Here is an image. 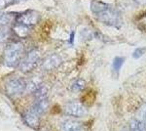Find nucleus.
Returning a JSON list of instances; mask_svg holds the SVG:
<instances>
[{
	"label": "nucleus",
	"instance_id": "nucleus-1",
	"mask_svg": "<svg viewBox=\"0 0 146 131\" xmlns=\"http://www.w3.org/2000/svg\"><path fill=\"white\" fill-rule=\"evenodd\" d=\"M91 11L100 22L109 27L120 28L123 25V19L120 11L110 4L94 0L91 3Z\"/></svg>",
	"mask_w": 146,
	"mask_h": 131
},
{
	"label": "nucleus",
	"instance_id": "nucleus-2",
	"mask_svg": "<svg viewBox=\"0 0 146 131\" xmlns=\"http://www.w3.org/2000/svg\"><path fill=\"white\" fill-rule=\"evenodd\" d=\"M23 53V45L21 42H13L6 47L4 52L3 61L7 67H17L22 61Z\"/></svg>",
	"mask_w": 146,
	"mask_h": 131
},
{
	"label": "nucleus",
	"instance_id": "nucleus-3",
	"mask_svg": "<svg viewBox=\"0 0 146 131\" xmlns=\"http://www.w3.org/2000/svg\"><path fill=\"white\" fill-rule=\"evenodd\" d=\"M39 60H40L39 52L36 49L30 50V51H28L25 54V56L21 61L20 65H19L20 71H23V73H28V71H32L37 66Z\"/></svg>",
	"mask_w": 146,
	"mask_h": 131
},
{
	"label": "nucleus",
	"instance_id": "nucleus-4",
	"mask_svg": "<svg viewBox=\"0 0 146 131\" xmlns=\"http://www.w3.org/2000/svg\"><path fill=\"white\" fill-rule=\"evenodd\" d=\"M5 90L10 97H16L27 90V81L22 77H13L6 82Z\"/></svg>",
	"mask_w": 146,
	"mask_h": 131
},
{
	"label": "nucleus",
	"instance_id": "nucleus-5",
	"mask_svg": "<svg viewBox=\"0 0 146 131\" xmlns=\"http://www.w3.org/2000/svg\"><path fill=\"white\" fill-rule=\"evenodd\" d=\"M39 18L40 16L37 12L33 10H27L20 14V16L17 18V23L25 26L27 28H30L34 26L35 24H37V22L39 21Z\"/></svg>",
	"mask_w": 146,
	"mask_h": 131
},
{
	"label": "nucleus",
	"instance_id": "nucleus-6",
	"mask_svg": "<svg viewBox=\"0 0 146 131\" xmlns=\"http://www.w3.org/2000/svg\"><path fill=\"white\" fill-rule=\"evenodd\" d=\"M65 114L70 116H74V118H82L87 114L86 108L79 102L72 101L66 104L64 108Z\"/></svg>",
	"mask_w": 146,
	"mask_h": 131
},
{
	"label": "nucleus",
	"instance_id": "nucleus-7",
	"mask_svg": "<svg viewBox=\"0 0 146 131\" xmlns=\"http://www.w3.org/2000/svg\"><path fill=\"white\" fill-rule=\"evenodd\" d=\"M23 120L27 123L28 126H30L33 129H37L39 127V123H40V116L39 115H37L36 113H34L31 109L29 111L25 112L23 116Z\"/></svg>",
	"mask_w": 146,
	"mask_h": 131
},
{
	"label": "nucleus",
	"instance_id": "nucleus-8",
	"mask_svg": "<svg viewBox=\"0 0 146 131\" xmlns=\"http://www.w3.org/2000/svg\"><path fill=\"white\" fill-rule=\"evenodd\" d=\"M62 64V58L58 54H52L48 56L43 62V69L45 71H52L54 69L58 68Z\"/></svg>",
	"mask_w": 146,
	"mask_h": 131
},
{
	"label": "nucleus",
	"instance_id": "nucleus-9",
	"mask_svg": "<svg viewBox=\"0 0 146 131\" xmlns=\"http://www.w3.org/2000/svg\"><path fill=\"white\" fill-rule=\"evenodd\" d=\"M49 108V103H48V100L47 99H44V100H40V101H35L34 105L32 106L31 110L36 113L37 115H39L41 116L42 115L47 112V110Z\"/></svg>",
	"mask_w": 146,
	"mask_h": 131
},
{
	"label": "nucleus",
	"instance_id": "nucleus-10",
	"mask_svg": "<svg viewBox=\"0 0 146 131\" xmlns=\"http://www.w3.org/2000/svg\"><path fill=\"white\" fill-rule=\"evenodd\" d=\"M62 131H82V126L75 120H65L62 123Z\"/></svg>",
	"mask_w": 146,
	"mask_h": 131
},
{
	"label": "nucleus",
	"instance_id": "nucleus-11",
	"mask_svg": "<svg viewBox=\"0 0 146 131\" xmlns=\"http://www.w3.org/2000/svg\"><path fill=\"white\" fill-rule=\"evenodd\" d=\"M35 101H40V100L47 99V94H48V89L46 86H44L43 84H41L40 86L37 88L36 90L33 92Z\"/></svg>",
	"mask_w": 146,
	"mask_h": 131
},
{
	"label": "nucleus",
	"instance_id": "nucleus-12",
	"mask_svg": "<svg viewBox=\"0 0 146 131\" xmlns=\"http://www.w3.org/2000/svg\"><path fill=\"white\" fill-rule=\"evenodd\" d=\"M129 131H146V125L139 120H133L129 123Z\"/></svg>",
	"mask_w": 146,
	"mask_h": 131
},
{
	"label": "nucleus",
	"instance_id": "nucleus-13",
	"mask_svg": "<svg viewBox=\"0 0 146 131\" xmlns=\"http://www.w3.org/2000/svg\"><path fill=\"white\" fill-rule=\"evenodd\" d=\"M28 30H29V28L25 27V26H23V25H21V24H19V23H17V25L14 27V32H16V34L22 37L27 36L28 33Z\"/></svg>",
	"mask_w": 146,
	"mask_h": 131
},
{
	"label": "nucleus",
	"instance_id": "nucleus-14",
	"mask_svg": "<svg viewBox=\"0 0 146 131\" xmlns=\"http://www.w3.org/2000/svg\"><path fill=\"white\" fill-rule=\"evenodd\" d=\"M85 87V80L82 78H78V79L74 80L71 84V90L73 92H80L84 89Z\"/></svg>",
	"mask_w": 146,
	"mask_h": 131
},
{
	"label": "nucleus",
	"instance_id": "nucleus-15",
	"mask_svg": "<svg viewBox=\"0 0 146 131\" xmlns=\"http://www.w3.org/2000/svg\"><path fill=\"white\" fill-rule=\"evenodd\" d=\"M124 62H125L124 58H122V57H116L114 59V61H113V71H116V73H119L122 66H123Z\"/></svg>",
	"mask_w": 146,
	"mask_h": 131
},
{
	"label": "nucleus",
	"instance_id": "nucleus-16",
	"mask_svg": "<svg viewBox=\"0 0 146 131\" xmlns=\"http://www.w3.org/2000/svg\"><path fill=\"white\" fill-rule=\"evenodd\" d=\"M138 120L146 125V104L141 106L138 111Z\"/></svg>",
	"mask_w": 146,
	"mask_h": 131
},
{
	"label": "nucleus",
	"instance_id": "nucleus-17",
	"mask_svg": "<svg viewBox=\"0 0 146 131\" xmlns=\"http://www.w3.org/2000/svg\"><path fill=\"white\" fill-rule=\"evenodd\" d=\"M7 36H8V28H0V44L5 41Z\"/></svg>",
	"mask_w": 146,
	"mask_h": 131
},
{
	"label": "nucleus",
	"instance_id": "nucleus-18",
	"mask_svg": "<svg viewBox=\"0 0 146 131\" xmlns=\"http://www.w3.org/2000/svg\"><path fill=\"white\" fill-rule=\"evenodd\" d=\"M145 53V48H136L133 53V57L135 59H138Z\"/></svg>",
	"mask_w": 146,
	"mask_h": 131
},
{
	"label": "nucleus",
	"instance_id": "nucleus-19",
	"mask_svg": "<svg viewBox=\"0 0 146 131\" xmlns=\"http://www.w3.org/2000/svg\"><path fill=\"white\" fill-rule=\"evenodd\" d=\"M138 24H139V26L143 30H146V14L139 17V19H138Z\"/></svg>",
	"mask_w": 146,
	"mask_h": 131
},
{
	"label": "nucleus",
	"instance_id": "nucleus-20",
	"mask_svg": "<svg viewBox=\"0 0 146 131\" xmlns=\"http://www.w3.org/2000/svg\"><path fill=\"white\" fill-rule=\"evenodd\" d=\"M14 0H0V9L4 8V7H6L8 4L10 3H13Z\"/></svg>",
	"mask_w": 146,
	"mask_h": 131
},
{
	"label": "nucleus",
	"instance_id": "nucleus-21",
	"mask_svg": "<svg viewBox=\"0 0 146 131\" xmlns=\"http://www.w3.org/2000/svg\"><path fill=\"white\" fill-rule=\"evenodd\" d=\"M74 34H75L74 32H71V33H70V39H69V43L70 44H72L73 41H74Z\"/></svg>",
	"mask_w": 146,
	"mask_h": 131
},
{
	"label": "nucleus",
	"instance_id": "nucleus-22",
	"mask_svg": "<svg viewBox=\"0 0 146 131\" xmlns=\"http://www.w3.org/2000/svg\"><path fill=\"white\" fill-rule=\"evenodd\" d=\"M137 1H140V2H142L143 4H145V3H146V0H137Z\"/></svg>",
	"mask_w": 146,
	"mask_h": 131
},
{
	"label": "nucleus",
	"instance_id": "nucleus-23",
	"mask_svg": "<svg viewBox=\"0 0 146 131\" xmlns=\"http://www.w3.org/2000/svg\"><path fill=\"white\" fill-rule=\"evenodd\" d=\"M20 1H23V0H14V2H20Z\"/></svg>",
	"mask_w": 146,
	"mask_h": 131
}]
</instances>
